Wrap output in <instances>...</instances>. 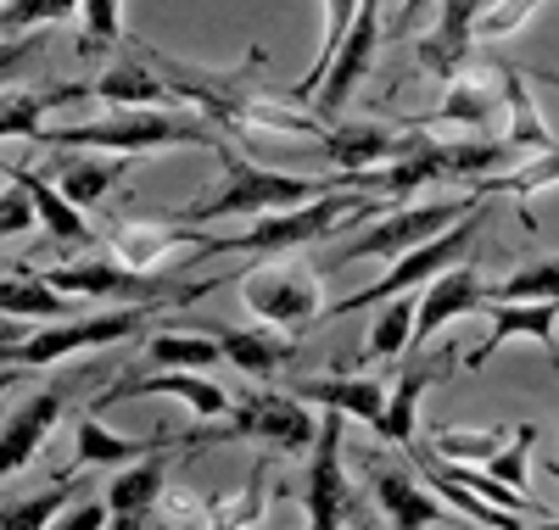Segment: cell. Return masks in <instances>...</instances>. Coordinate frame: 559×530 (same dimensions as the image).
I'll return each mask as SVG.
<instances>
[{
    "label": "cell",
    "instance_id": "obj_25",
    "mask_svg": "<svg viewBox=\"0 0 559 530\" xmlns=\"http://www.w3.org/2000/svg\"><path fill=\"white\" fill-rule=\"evenodd\" d=\"M442 380V369H431V358L419 352L414 363H403V374L392 380V392H386V408H381V424H376V436L392 442V447H408L414 442V424H419V402H426V392Z\"/></svg>",
    "mask_w": 559,
    "mask_h": 530
},
{
    "label": "cell",
    "instance_id": "obj_4",
    "mask_svg": "<svg viewBox=\"0 0 559 530\" xmlns=\"http://www.w3.org/2000/svg\"><path fill=\"white\" fill-rule=\"evenodd\" d=\"M45 279L68 297L84 302H146V308H185L202 302L207 291H218V279H179V268H134L123 257H84V263H57L45 268Z\"/></svg>",
    "mask_w": 559,
    "mask_h": 530
},
{
    "label": "cell",
    "instance_id": "obj_8",
    "mask_svg": "<svg viewBox=\"0 0 559 530\" xmlns=\"http://www.w3.org/2000/svg\"><path fill=\"white\" fill-rule=\"evenodd\" d=\"M481 213H487V207H476L471 218L448 224L442 234H431V240H426V246L403 252V257L392 263V274H386V279L364 285V291H353V297H342V302H331V308H319V318H347V313H364V308H381L386 297H397V291H414V285L437 279L442 268L464 263V257H471V246H476V224H481Z\"/></svg>",
    "mask_w": 559,
    "mask_h": 530
},
{
    "label": "cell",
    "instance_id": "obj_44",
    "mask_svg": "<svg viewBox=\"0 0 559 530\" xmlns=\"http://www.w3.org/2000/svg\"><path fill=\"white\" fill-rule=\"evenodd\" d=\"M0 263H7V240H0Z\"/></svg>",
    "mask_w": 559,
    "mask_h": 530
},
{
    "label": "cell",
    "instance_id": "obj_41",
    "mask_svg": "<svg viewBox=\"0 0 559 530\" xmlns=\"http://www.w3.org/2000/svg\"><path fill=\"white\" fill-rule=\"evenodd\" d=\"M426 7H431V0H403V17H397V23H403V28H408V23H414V17H419V12H426Z\"/></svg>",
    "mask_w": 559,
    "mask_h": 530
},
{
    "label": "cell",
    "instance_id": "obj_17",
    "mask_svg": "<svg viewBox=\"0 0 559 530\" xmlns=\"http://www.w3.org/2000/svg\"><path fill=\"white\" fill-rule=\"evenodd\" d=\"M179 447V442H174ZM163 480H168V447L146 453V458H134L112 474V486H107V508H112V525L118 530H140V525H152L157 519V503H163Z\"/></svg>",
    "mask_w": 559,
    "mask_h": 530
},
{
    "label": "cell",
    "instance_id": "obj_12",
    "mask_svg": "<svg viewBox=\"0 0 559 530\" xmlns=\"http://www.w3.org/2000/svg\"><path fill=\"white\" fill-rule=\"evenodd\" d=\"M129 397H179L202 424L224 419L229 402H236L218 380H207V369H152V374H129V380L107 385V392L96 397V408H112V402H129Z\"/></svg>",
    "mask_w": 559,
    "mask_h": 530
},
{
    "label": "cell",
    "instance_id": "obj_35",
    "mask_svg": "<svg viewBox=\"0 0 559 530\" xmlns=\"http://www.w3.org/2000/svg\"><path fill=\"white\" fill-rule=\"evenodd\" d=\"M487 302H559V257L526 263L509 279L487 285Z\"/></svg>",
    "mask_w": 559,
    "mask_h": 530
},
{
    "label": "cell",
    "instance_id": "obj_19",
    "mask_svg": "<svg viewBox=\"0 0 559 530\" xmlns=\"http://www.w3.org/2000/svg\"><path fill=\"white\" fill-rule=\"evenodd\" d=\"M51 179L62 184V196L79 202V207H96L107 190L129 173L134 157H118V152H90V146H51Z\"/></svg>",
    "mask_w": 559,
    "mask_h": 530
},
{
    "label": "cell",
    "instance_id": "obj_31",
    "mask_svg": "<svg viewBox=\"0 0 559 530\" xmlns=\"http://www.w3.org/2000/svg\"><path fill=\"white\" fill-rule=\"evenodd\" d=\"M146 363H157V369H213V363H224V341L213 329H197V335L157 329V335H146Z\"/></svg>",
    "mask_w": 559,
    "mask_h": 530
},
{
    "label": "cell",
    "instance_id": "obj_14",
    "mask_svg": "<svg viewBox=\"0 0 559 530\" xmlns=\"http://www.w3.org/2000/svg\"><path fill=\"white\" fill-rule=\"evenodd\" d=\"M481 308H487V279L471 263L442 268L426 291H419V302H414V341L408 347H426L437 329H448L464 313H481Z\"/></svg>",
    "mask_w": 559,
    "mask_h": 530
},
{
    "label": "cell",
    "instance_id": "obj_6",
    "mask_svg": "<svg viewBox=\"0 0 559 530\" xmlns=\"http://www.w3.org/2000/svg\"><path fill=\"white\" fill-rule=\"evenodd\" d=\"M319 436V419L302 408L297 392H241L224 419L179 436V447H213V442H263L274 453H302Z\"/></svg>",
    "mask_w": 559,
    "mask_h": 530
},
{
    "label": "cell",
    "instance_id": "obj_16",
    "mask_svg": "<svg viewBox=\"0 0 559 530\" xmlns=\"http://www.w3.org/2000/svg\"><path fill=\"white\" fill-rule=\"evenodd\" d=\"M62 419V392L57 385H45V392L23 397L7 419H0V480H12L17 469L34 463V453L45 447V436L57 430Z\"/></svg>",
    "mask_w": 559,
    "mask_h": 530
},
{
    "label": "cell",
    "instance_id": "obj_1",
    "mask_svg": "<svg viewBox=\"0 0 559 530\" xmlns=\"http://www.w3.org/2000/svg\"><path fill=\"white\" fill-rule=\"evenodd\" d=\"M386 202L369 196V190H324V196L313 202H297V207H280V213H263L252 218L247 229L236 234H202V246L191 257H236V252H297V246H313V240H324L331 229H358L369 218H381Z\"/></svg>",
    "mask_w": 559,
    "mask_h": 530
},
{
    "label": "cell",
    "instance_id": "obj_5",
    "mask_svg": "<svg viewBox=\"0 0 559 530\" xmlns=\"http://www.w3.org/2000/svg\"><path fill=\"white\" fill-rule=\"evenodd\" d=\"M152 313L157 308H146V302H123L112 313L45 318L39 329L17 335V341H0V363H7V369H45V363H62V358H79V352H102V347L134 341Z\"/></svg>",
    "mask_w": 559,
    "mask_h": 530
},
{
    "label": "cell",
    "instance_id": "obj_43",
    "mask_svg": "<svg viewBox=\"0 0 559 530\" xmlns=\"http://www.w3.org/2000/svg\"><path fill=\"white\" fill-rule=\"evenodd\" d=\"M543 84H554V89H559V73H543Z\"/></svg>",
    "mask_w": 559,
    "mask_h": 530
},
{
    "label": "cell",
    "instance_id": "obj_10",
    "mask_svg": "<svg viewBox=\"0 0 559 530\" xmlns=\"http://www.w3.org/2000/svg\"><path fill=\"white\" fill-rule=\"evenodd\" d=\"M376 57H381V0H358V17H353L347 39L336 45V62H331V73H324L319 95L308 101V112L336 123V112L353 101V89L369 79V68H376Z\"/></svg>",
    "mask_w": 559,
    "mask_h": 530
},
{
    "label": "cell",
    "instance_id": "obj_15",
    "mask_svg": "<svg viewBox=\"0 0 559 530\" xmlns=\"http://www.w3.org/2000/svg\"><path fill=\"white\" fill-rule=\"evenodd\" d=\"M487 12V0H442V17L437 28L419 39V73H437V79H459L476 57V23Z\"/></svg>",
    "mask_w": 559,
    "mask_h": 530
},
{
    "label": "cell",
    "instance_id": "obj_39",
    "mask_svg": "<svg viewBox=\"0 0 559 530\" xmlns=\"http://www.w3.org/2000/svg\"><path fill=\"white\" fill-rule=\"evenodd\" d=\"M532 442H537V424H521L515 436H509L481 469L492 474V480H503V486H515V492H526V453H532Z\"/></svg>",
    "mask_w": 559,
    "mask_h": 530
},
{
    "label": "cell",
    "instance_id": "obj_33",
    "mask_svg": "<svg viewBox=\"0 0 559 530\" xmlns=\"http://www.w3.org/2000/svg\"><path fill=\"white\" fill-rule=\"evenodd\" d=\"M414 302H419V297H408V291H397V297L381 302V313H376V324H369V341H364L358 363L408 352V341H414Z\"/></svg>",
    "mask_w": 559,
    "mask_h": 530
},
{
    "label": "cell",
    "instance_id": "obj_20",
    "mask_svg": "<svg viewBox=\"0 0 559 530\" xmlns=\"http://www.w3.org/2000/svg\"><path fill=\"white\" fill-rule=\"evenodd\" d=\"M492 73H498V95H503V112H509L503 140H509V152H515V162L559 152L554 129L543 123V112H537V101H532V89H526V73H521V68H509V62H498Z\"/></svg>",
    "mask_w": 559,
    "mask_h": 530
},
{
    "label": "cell",
    "instance_id": "obj_26",
    "mask_svg": "<svg viewBox=\"0 0 559 530\" xmlns=\"http://www.w3.org/2000/svg\"><path fill=\"white\" fill-rule=\"evenodd\" d=\"M292 392L313 408H342L347 419H364L369 430L381 424V408H386V392L381 380L369 374H324V380H292Z\"/></svg>",
    "mask_w": 559,
    "mask_h": 530
},
{
    "label": "cell",
    "instance_id": "obj_29",
    "mask_svg": "<svg viewBox=\"0 0 559 530\" xmlns=\"http://www.w3.org/2000/svg\"><path fill=\"white\" fill-rule=\"evenodd\" d=\"M7 173H12L17 184H28L34 213H39V229L51 234V240H62V246H84V240L96 234V229L84 224V207L62 196V184H57L51 173H39V168H7Z\"/></svg>",
    "mask_w": 559,
    "mask_h": 530
},
{
    "label": "cell",
    "instance_id": "obj_42",
    "mask_svg": "<svg viewBox=\"0 0 559 530\" xmlns=\"http://www.w3.org/2000/svg\"><path fill=\"white\" fill-rule=\"evenodd\" d=\"M12 385H17V369H7V374H0V402L12 397Z\"/></svg>",
    "mask_w": 559,
    "mask_h": 530
},
{
    "label": "cell",
    "instance_id": "obj_40",
    "mask_svg": "<svg viewBox=\"0 0 559 530\" xmlns=\"http://www.w3.org/2000/svg\"><path fill=\"white\" fill-rule=\"evenodd\" d=\"M57 525H68V530H102V525H112V508H107V497H96V503L62 508V519H57Z\"/></svg>",
    "mask_w": 559,
    "mask_h": 530
},
{
    "label": "cell",
    "instance_id": "obj_9",
    "mask_svg": "<svg viewBox=\"0 0 559 530\" xmlns=\"http://www.w3.org/2000/svg\"><path fill=\"white\" fill-rule=\"evenodd\" d=\"M241 302L274 329H308V324H319V308H324L319 274L308 263H292V252H286V263L252 268L241 279Z\"/></svg>",
    "mask_w": 559,
    "mask_h": 530
},
{
    "label": "cell",
    "instance_id": "obj_27",
    "mask_svg": "<svg viewBox=\"0 0 559 530\" xmlns=\"http://www.w3.org/2000/svg\"><path fill=\"white\" fill-rule=\"evenodd\" d=\"M179 436H112V430L96 419V408H90L79 419V436H73V469H123L134 458H146L157 447H174Z\"/></svg>",
    "mask_w": 559,
    "mask_h": 530
},
{
    "label": "cell",
    "instance_id": "obj_45",
    "mask_svg": "<svg viewBox=\"0 0 559 530\" xmlns=\"http://www.w3.org/2000/svg\"><path fill=\"white\" fill-rule=\"evenodd\" d=\"M548 369H554V374H559V358H548Z\"/></svg>",
    "mask_w": 559,
    "mask_h": 530
},
{
    "label": "cell",
    "instance_id": "obj_3",
    "mask_svg": "<svg viewBox=\"0 0 559 530\" xmlns=\"http://www.w3.org/2000/svg\"><path fill=\"white\" fill-rule=\"evenodd\" d=\"M218 162H224V184L218 196L207 202H191L185 218L191 224H218V218H263V213H280V207H297V202H313L324 190H336V173H280V168H263V162H247L241 152H229V140H218Z\"/></svg>",
    "mask_w": 559,
    "mask_h": 530
},
{
    "label": "cell",
    "instance_id": "obj_38",
    "mask_svg": "<svg viewBox=\"0 0 559 530\" xmlns=\"http://www.w3.org/2000/svg\"><path fill=\"white\" fill-rule=\"evenodd\" d=\"M509 442V424H487V430H437L431 447L442 458H459V463H487L498 447Z\"/></svg>",
    "mask_w": 559,
    "mask_h": 530
},
{
    "label": "cell",
    "instance_id": "obj_21",
    "mask_svg": "<svg viewBox=\"0 0 559 530\" xmlns=\"http://www.w3.org/2000/svg\"><path fill=\"white\" fill-rule=\"evenodd\" d=\"M364 474H369V492H376V508L386 514V525L419 530V525H442V519H448L442 503H437L431 492H419L403 469H392V463H381V458H364Z\"/></svg>",
    "mask_w": 559,
    "mask_h": 530
},
{
    "label": "cell",
    "instance_id": "obj_46",
    "mask_svg": "<svg viewBox=\"0 0 559 530\" xmlns=\"http://www.w3.org/2000/svg\"><path fill=\"white\" fill-rule=\"evenodd\" d=\"M0 7H7V0H0Z\"/></svg>",
    "mask_w": 559,
    "mask_h": 530
},
{
    "label": "cell",
    "instance_id": "obj_32",
    "mask_svg": "<svg viewBox=\"0 0 559 530\" xmlns=\"http://www.w3.org/2000/svg\"><path fill=\"white\" fill-rule=\"evenodd\" d=\"M503 107V95L492 89V84H481V79H448V101L437 107V118L431 123H453V129H487L492 123V112Z\"/></svg>",
    "mask_w": 559,
    "mask_h": 530
},
{
    "label": "cell",
    "instance_id": "obj_11",
    "mask_svg": "<svg viewBox=\"0 0 559 530\" xmlns=\"http://www.w3.org/2000/svg\"><path fill=\"white\" fill-rule=\"evenodd\" d=\"M342 430H347V413L331 408L319 419V436L308 447V480H302V503H308V525L319 530H336L347 514V474H342Z\"/></svg>",
    "mask_w": 559,
    "mask_h": 530
},
{
    "label": "cell",
    "instance_id": "obj_23",
    "mask_svg": "<svg viewBox=\"0 0 559 530\" xmlns=\"http://www.w3.org/2000/svg\"><path fill=\"white\" fill-rule=\"evenodd\" d=\"M90 95H96V101H107V107H163V101H174V89H168V79L152 68L146 45L123 51L96 84H90Z\"/></svg>",
    "mask_w": 559,
    "mask_h": 530
},
{
    "label": "cell",
    "instance_id": "obj_34",
    "mask_svg": "<svg viewBox=\"0 0 559 530\" xmlns=\"http://www.w3.org/2000/svg\"><path fill=\"white\" fill-rule=\"evenodd\" d=\"M73 474L79 469L57 474V486H45L34 497H12L7 508H0V530H45V525H57L62 508H68V492H73Z\"/></svg>",
    "mask_w": 559,
    "mask_h": 530
},
{
    "label": "cell",
    "instance_id": "obj_13",
    "mask_svg": "<svg viewBox=\"0 0 559 530\" xmlns=\"http://www.w3.org/2000/svg\"><path fill=\"white\" fill-rule=\"evenodd\" d=\"M419 140V123L408 129H392V123H376V118H364V123H324L319 134V152L331 157L336 173H364V168H381L392 157H403L408 146Z\"/></svg>",
    "mask_w": 559,
    "mask_h": 530
},
{
    "label": "cell",
    "instance_id": "obj_30",
    "mask_svg": "<svg viewBox=\"0 0 559 530\" xmlns=\"http://www.w3.org/2000/svg\"><path fill=\"white\" fill-rule=\"evenodd\" d=\"M353 17H358V0H324V34H319V57H313V68L286 89V101L292 107H308L313 95H319V84H324V73H331V62H336V45L347 39V28H353Z\"/></svg>",
    "mask_w": 559,
    "mask_h": 530
},
{
    "label": "cell",
    "instance_id": "obj_22",
    "mask_svg": "<svg viewBox=\"0 0 559 530\" xmlns=\"http://www.w3.org/2000/svg\"><path fill=\"white\" fill-rule=\"evenodd\" d=\"M213 335L224 341V363H236V369L252 374V380H274L280 369H292V363H297V341H292L286 329H274V324H263V329L218 324Z\"/></svg>",
    "mask_w": 559,
    "mask_h": 530
},
{
    "label": "cell",
    "instance_id": "obj_37",
    "mask_svg": "<svg viewBox=\"0 0 559 530\" xmlns=\"http://www.w3.org/2000/svg\"><path fill=\"white\" fill-rule=\"evenodd\" d=\"M51 51V28H28V34H0V89L23 84V73H34Z\"/></svg>",
    "mask_w": 559,
    "mask_h": 530
},
{
    "label": "cell",
    "instance_id": "obj_28",
    "mask_svg": "<svg viewBox=\"0 0 559 530\" xmlns=\"http://www.w3.org/2000/svg\"><path fill=\"white\" fill-rule=\"evenodd\" d=\"M79 297L57 291L51 279H45V268H12L0 274V313L7 318H28V324H45V318H73Z\"/></svg>",
    "mask_w": 559,
    "mask_h": 530
},
{
    "label": "cell",
    "instance_id": "obj_7",
    "mask_svg": "<svg viewBox=\"0 0 559 530\" xmlns=\"http://www.w3.org/2000/svg\"><path fill=\"white\" fill-rule=\"evenodd\" d=\"M487 196H498V173L481 179L471 196H448V202H419V207H403V213H381V218H369L364 234H353L342 252H331L336 268H353V263H369V257H403L414 246H426L431 234H442L448 224L459 218H471L476 207H487Z\"/></svg>",
    "mask_w": 559,
    "mask_h": 530
},
{
    "label": "cell",
    "instance_id": "obj_36",
    "mask_svg": "<svg viewBox=\"0 0 559 530\" xmlns=\"http://www.w3.org/2000/svg\"><path fill=\"white\" fill-rule=\"evenodd\" d=\"M548 184H559V152L526 157V162H515V173H498V196H515V207H521V218L532 229L537 224L532 218V196H537V190H548Z\"/></svg>",
    "mask_w": 559,
    "mask_h": 530
},
{
    "label": "cell",
    "instance_id": "obj_18",
    "mask_svg": "<svg viewBox=\"0 0 559 530\" xmlns=\"http://www.w3.org/2000/svg\"><path fill=\"white\" fill-rule=\"evenodd\" d=\"M487 318H492V329H487V341L481 347H471V363L464 369H487V358L503 347V341H515V335H526V341H537L548 358H559V347H554V324H559V302H487Z\"/></svg>",
    "mask_w": 559,
    "mask_h": 530
},
{
    "label": "cell",
    "instance_id": "obj_24",
    "mask_svg": "<svg viewBox=\"0 0 559 530\" xmlns=\"http://www.w3.org/2000/svg\"><path fill=\"white\" fill-rule=\"evenodd\" d=\"M408 458H414V469H419V474H426V486H431L437 497H448V503H453V514H464L471 525H492V530H515V525H521V514H509V508L487 503L476 486H464L459 474H448V463L437 458V447L408 442Z\"/></svg>",
    "mask_w": 559,
    "mask_h": 530
},
{
    "label": "cell",
    "instance_id": "obj_2",
    "mask_svg": "<svg viewBox=\"0 0 559 530\" xmlns=\"http://www.w3.org/2000/svg\"><path fill=\"white\" fill-rule=\"evenodd\" d=\"M224 129L207 118H185L163 107H112L96 123H62V129H39V146H90V152H118V157H146V152H185L202 146L213 152Z\"/></svg>",
    "mask_w": 559,
    "mask_h": 530
}]
</instances>
